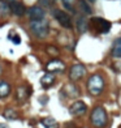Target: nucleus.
Wrapping results in <instances>:
<instances>
[{"mask_svg":"<svg viewBox=\"0 0 121 128\" xmlns=\"http://www.w3.org/2000/svg\"><path fill=\"white\" fill-rule=\"evenodd\" d=\"M90 122L95 128H104L107 126L108 115H107V111L104 110V107L102 106L94 107V110L91 111V115H90Z\"/></svg>","mask_w":121,"mask_h":128,"instance_id":"2","label":"nucleus"},{"mask_svg":"<svg viewBox=\"0 0 121 128\" xmlns=\"http://www.w3.org/2000/svg\"><path fill=\"white\" fill-rule=\"evenodd\" d=\"M46 52L48 55H51V56H55V58H57V56L60 55V50L56 46H52V44H48V46L46 47Z\"/></svg>","mask_w":121,"mask_h":128,"instance_id":"20","label":"nucleus"},{"mask_svg":"<svg viewBox=\"0 0 121 128\" xmlns=\"http://www.w3.org/2000/svg\"><path fill=\"white\" fill-rule=\"evenodd\" d=\"M1 1H3V3H9V4H10V3L14 1V0H1Z\"/></svg>","mask_w":121,"mask_h":128,"instance_id":"26","label":"nucleus"},{"mask_svg":"<svg viewBox=\"0 0 121 128\" xmlns=\"http://www.w3.org/2000/svg\"><path fill=\"white\" fill-rule=\"evenodd\" d=\"M91 26L93 29L95 30L96 33H100V34H104V33H108L109 29H111V22L104 20V18L102 17H93L91 20Z\"/></svg>","mask_w":121,"mask_h":128,"instance_id":"4","label":"nucleus"},{"mask_svg":"<svg viewBox=\"0 0 121 128\" xmlns=\"http://www.w3.org/2000/svg\"><path fill=\"white\" fill-rule=\"evenodd\" d=\"M86 75V67L84 64H73L69 68V78L72 81H79Z\"/></svg>","mask_w":121,"mask_h":128,"instance_id":"6","label":"nucleus"},{"mask_svg":"<svg viewBox=\"0 0 121 128\" xmlns=\"http://www.w3.org/2000/svg\"><path fill=\"white\" fill-rule=\"evenodd\" d=\"M54 82H55V76H54V73H50V72L44 73L43 77L40 78V85H42L44 89L51 88V86L54 85Z\"/></svg>","mask_w":121,"mask_h":128,"instance_id":"13","label":"nucleus"},{"mask_svg":"<svg viewBox=\"0 0 121 128\" xmlns=\"http://www.w3.org/2000/svg\"><path fill=\"white\" fill-rule=\"evenodd\" d=\"M61 94L66 97V98H75L79 96V89L77 88V85L70 82V84H65L61 89Z\"/></svg>","mask_w":121,"mask_h":128,"instance_id":"8","label":"nucleus"},{"mask_svg":"<svg viewBox=\"0 0 121 128\" xmlns=\"http://www.w3.org/2000/svg\"><path fill=\"white\" fill-rule=\"evenodd\" d=\"M28 14L30 17L31 21H40V20H44V16H46V12H44L43 8L40 7H31V8L28 9Z\"/></svg>","mask_w":121,"mask_h":128,"instance_id":"9","label":"nucleus"},{"mask_svg":"<svg viewBox=\"0 0 121 128\" xmlns=\"http://www.w3.org/2000/svg\"><path fill=\"white\" fill-rule=\"evenodd\" d=\"M8 38H9V39H12V42H13L14 44L21 43V38H20V37H18L17 34H12V35L9 34V37H8Z\"/></svg>","mask_w":121,"mask_h":128,"instance_id":"22","label":"nucleus"},{"mask_svg":"<svg viewBox=\"0 0 121 128\" xmlns=\"http://www.w3.org/2000/svg\"><path fill=\"white\" fill-rule=\"evenodd\" d=\"M10 94V85L4 80H0V98H7Z\"/></svg>","mask_w":121,"mask_h":128,"instance_id":"15","label":"nucleus"},{"mask_svg":"<svg viewBox=\"0 0 121 128\" xmlns=\"http://www.w3.org/2000/svg\"><path fill=\"white\" fill-rule=\"evenodd\" d=\"M30 94V90L26 88V86H18L17 90H16V101L17 102H25L26 99H28Z\"/></svg>","mask_w":121,"mask_h":128,"instance_id":"12","label":"nucleus"},{"mask_svg":"<svg viewBox=\"0 0 121 128\" xmlns=\"http://www.w3.org/2000/svg\"><path fill=\"white\" fill-rule=\"evenodd\" d=\"M3 116L8 120H16V119H18V111H16L14 108L8 107V108L4 110V112H3Z\"/></svg>","mask_w":121,"mask_h":128,"instance_id":"17","label":"nucleus"},{"mask_svg":"<svg viewBox=\"0 0 121 128\" xmlns=\"http://www.w3.org/2000/svg\"><path fill=\"white\" fill-rule=\"evenodd\" d=\"M42 124L44 126V128H59V123L56 122L54 118H51V116H47V118H43L42 120Z\"/></svg>","mask_w":121,"mask_h":128,"instance_id":"16","label":"nucleus"},{"mask_svg":"<svg viewBox=\"0 0 121 128\" xmlns=\"http://www.w3.org/2000/svg\"><path fill=\"white\" fill-rule=\"evenodd\" d=\"M86 111H87V106H86V103L84 101H77V102H74L69 107V112L72 115H75V116L84 115Z\"/></svg>","mask_w":121,"mask_h":128,"instance_id":"10","label":"nucleus"},{"mask_svg":"<svg viewBox=\"0 0 121 128\" xmlns=\"http://www.w3.org/2000/svg\"><path fill=\"white\" fill-rule=\"evenodd\" d=\"M64 128H78V126L75 123H73V122H69V123H66L65 126H64Z\"/></svg>","mask_w":121,"mask_h":128,"instance_id":"23","label":"nucleus"},{"mask_svg":"<svg viewBox=\"0 0 121 128\" xmlns=\"http://www.w3.org/2000/svg\"><path fill=\"white\" fill-rule=\"evenodd\" d=\"M75 25H77V30L79 33H85L89 29V21L85 16H79L75 21Z\"/></svg>","mask_w":121,"mask_h":128,"instance_id":"14","label":"nucleus"},{"mask_svg":"<svg viewBox=\"0 0 121 128\" xmlns=\"http://www.w3.org/2000/svg\"><path fill=\"white\" fill-rule=\"evenodd\" d=\"M46 69H47V72H50V73H61L65 71V64L59 59H52L47 63Z\"/></svg>","mask_w":121,"mask_h":128,"instance_id":"7","label":"nucleus"},{"mask_svg":"<svg viewBox=\"0 0 121 128\" xmlns=\"http://www.w3.org/2000/svg\"><path fill=\"white\" fill-rule=\"evenodd\" d=\"M52 14H54L56 21H57L63 28L70 29L72 26H73V24H72V18L66 12H64V11H61V9H54L52 11Z\"/></svg>","mask_w":121,"mask_h":128,"instance_id":"5","label":"nucleus"},{"mask_svg":"<svg viewBox=\"0 0 121 128\" xmlns=\"http://www.w3.org/2000/svg\"><path fill=\"white\" fill-rule=\"evenodd\" d=\"M40 1V4H43L44 7H51L52 4V0H39Z\"/></svg>","mask_w":121,"mask_h":128,"instance_id":"24","label":"nucleus"},{"mask_svg":"<svg viewBox=\"0 0 121 128\" xmlns=\"http://www.w3.org/2000/svg\"><path fill=\"white\" fill-rule=\"evenodd\" d=\"M9 11L14 14V16H18V17L24 16V14L26 13L25 5L22 4V3H20V1H16V0L9 4Z\"/></svg>","mask_w":121,"mask_h":128,"instance_id":"11","label":"nucleus"},{"mask_svg":"<svg viewBox=\"0 0 121 128\" xmlns=\"http://www.w3.org/2000/svg\"><path fill=\"white\" fill-rule=\"evenodd\" d=\"M112 55L115 58H121V37L117 38L113 43V47H112Z\"/></svg>","mask_w":121,"mask_h":128,"instance_id":"18","label":"nucleus"},{"mask_svg":"<svg viewBox=\"0 0 121 128\" xmlns=\"http://www.w3.org/2000/svg\"><path fill=\"white\" fill-rule=\"evenodd\" d=\"M104 77L100 73H94L89 77L86 82V88H87L89 94L91 96H99L104 89Z\"/></svg>","mask_w":121,"mask_h":128,"instance_id":"1","label":"nucleus"},{"mask_svg":"<svg viewBox=\"0 0 121 128\" xmlns=\"http://www.w3.org/2000/svg\"><path fill=\"white\" fill-rule=\"evenodd\" d=\"M89 1H90V3H95V0H89Z\"/></svg>","mask_w":121,"mask_h":128,"instance_id":"27","label":"nucleus"},{"mask_svg":"<svg viewBox=\"0 0 121 128\" xmlns=\"http://www.w3.org/2000/svg\"><path fill=\"white\" fill-rule=\"evenodd\" d=\"M78 5H79V8H81V11L84 12V14H91L93 11L85 0H78Z\"/></svg>","mask_w":121,"mask_h":128,"instance_id":"19","label":"nucleus"},{"mask_svg":"<svg viewBox=\"0 0 121 128\" xmlns=\"http://www.w3.org/2000/svg\"><path fill=\"white\" fill-rule=\"evenodd\" d=\"M0 128H9L7 124H4V123H0Z\"/></svg>","mask_w":121,"mask_h":128,"instance_id":"25","label":"nucleus"},{"mask_svg":"<svg viewBox=\"0 0 121 128\" xmlns=\"http://www.w3.org/2000/svg\"><path fill=\"white\" fill-rule=\"evenodd\" d=\"M61 1H63V4H64V7H65L66 9H69V11H74V8H73L74 0H61Z\"/></svg>","mask_w":121,"mask_h":128,"instance_id":"21","label":"nucleus"},{"mask_svg":"<svg viewBox=\"0 0 121 128\" xmlns=\"http://www.w3.org/2000/svg\"><path fill=\"white\" fill-rule=\"evenodd\" d=\"M30 30L31 33L38 38H46L50 32V25L47 21H30Z\"/></svg>","mask_w":121,"mask_h":128,"instance_id":"3","label":"nucleus"},{"mask_svg":"<svg viewBox=\"0 0 121 128\" xmlns=\"http://www.w3.org/2000/svg\"><path fill=\"white\" fill-rule=\"evenodd\" d=\"M1 71H3V69H1V67H0V75H1Z\"/></svg>","mask_w":121,"mask_h":128,"instance_id":"28","label":"nucleus"}]
</instances>
